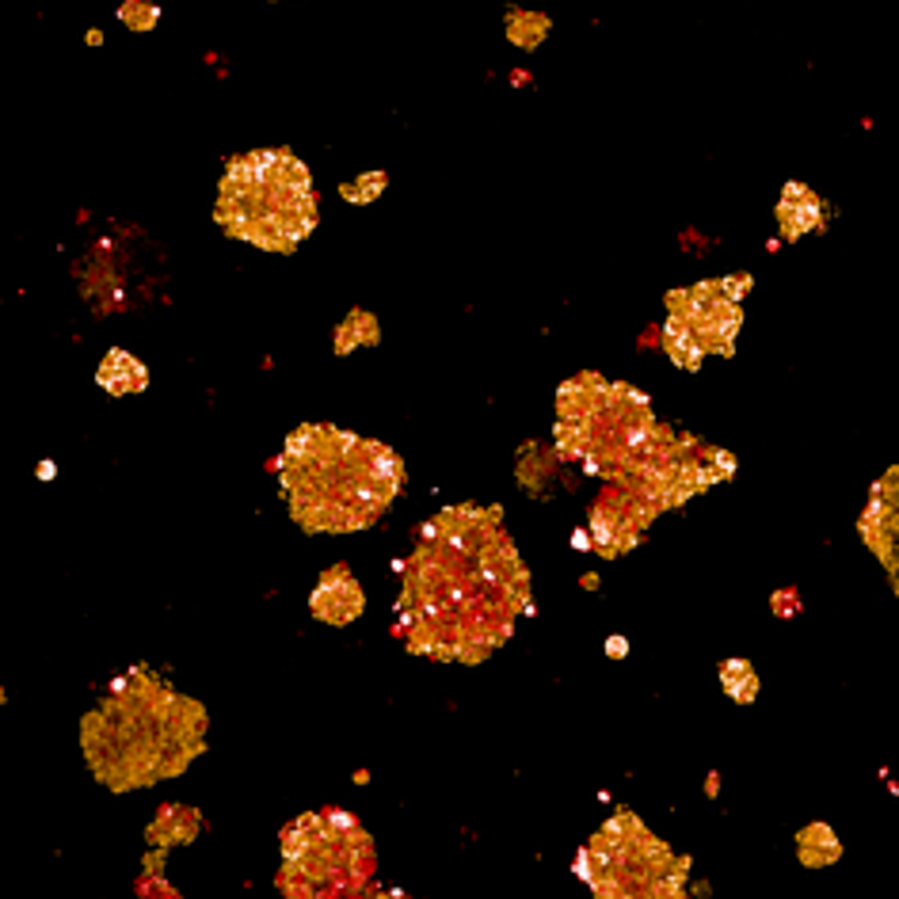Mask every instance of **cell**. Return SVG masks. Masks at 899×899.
Masks as SVG:
<instances>
[{
	"mask_svg": "<svg viewBox=\"0 0 899 899\" xmlns=\"http://www.w3.org/2000/svg\"><path fill=\"white\" fill-rule=\"evenodd\" d=\"M500 507H446L423 526V545L405 565L400 629L415 655L480 663L530 610V572L500 530Z\"/></svg>",
	"mask_w": 899,
	"mask_h": 899,
	"instance_id": "1",
	"label": "cell"
},
{
	"mask_svg": "<svg viewBox=\"0 0 899 899\" xmlns=\"http://www.w3.org/2000/svg\"><path fill=\"white\" fill-rule=\"evenodd\" d=\"M206 713L180 698L146 667L111 682L107 698L85 717V754L111 789H146L175 778L202 751Z\"/></svg>",
	"mask_w": 899,
	"mask_h": 899,
	"instance_id": "2",
	"label": "cell"
},
{
	"mask_svg": "<svg viewBox=\"0 0 899 899\" xmlns=\"http://www.w3.org/2000/svg\"><path fill=\"white\" fill-rule=\"evenodd\" d=\"M282 492L309 534L366 530L405 488V461L385 442L305 423L282 446Z\"/></svg>",
	"mask_w": 899,
	"mask_h": 899,
	"instance_id": "3",
	"label": "cell"
},
{
	"mask_svg": "<svg viewBox=\"0 0 899 899\" xmlns=\"http://www.w3.org/2000/svg\"><path fill=\"white\" fill-rule=\"evenodd\" d=\"M221 229L267 252H294L316 225V195L294 153L260 149L236 156L218 187Z\"/></svg>",
	"mask_w": 899,
	"mask_h": 899,
	"instance_id": "4",
	"label": "cell"
},
{
	"mask_svg": "<svg viewBox=\"0 0 899 899\" xmlns=\"http://www.w3.org/2000/svg\"><path fill=\"white\" fill-rule=\"evenodd\" d=\"M667 309L686 320L705 355L709 351L725 359L735 355V332L743 325V309L735 298H728L720 279H705L698 286H690V290H671Z\"/></svg>",
	"mask_w": 899,
	"mask_h": 899,
	"instance_id": "5",
	"label": "cell"
},
{
	"mask_svg": "<svg viewBox=\"0 0 899 899\" xmlns=\"http://www.w3.org/2000/svg\"><path fill=\"white\" fill-rule=\"evenodd\" d=\"M895 522H899L895 519V469H888L873 485L869 507H865V515L858 519V534L880 556V565L892 572V587H895V565H899V556H895Z\"/></svg>",
	"mask_w": 899,
	"mask_h": 899,
	"instance_id": "6",
	"label": "cell"
},
{
	"mask_svg": "<svg viewBox=\"0 0 899 899\" xmlns=\"http://www.w3.org/2000/svg\"><path fill=\"white\" fill-rule=\"evenodd\" d=\"M362 606H366L362 591H359V583H355V575H351L343 565H335V568H328L325 575H320V583L313 587V595H309L313 618L328 621V625H347V621H355V618L362 614Z\"/></svg>",
	"mask_w": 899,
	"mask_h": 899,
	"instance_id": "7",
	"label": "cell"
},
{
	"mask_svg": "<svg viewBox=\"0 0 899 899\" xmlns=\"http://www.w3.org/2000/svg\"><path fill=\"white\" fill-rule=\"evenodd\" d=\"M587 526H591L587 530L591 545H595L602 556H621V553L636 549V541H640V530L625 519V511L614 500H599L595 507H591Z\"/></svg>",
	"mask_w": 899,
	"mask_h": 899,
	"instance_id": "8",
	"label": "cell"
},
{
	"mask_svg": "<svg viewBox=\"0 0 899 899\" xmlns=\"http://www.w3.org/2000/svg\"><path fill=\"white\" fill-rule=\"evenodd\" d=\"M778 221H781L785 240H800L805 233L823 225V202L805 183H785V195L778 202Z\"/></svg>",
	"mask_w": 899,
	"mask_h": 899,
	"instance_id": "9",
	"label": "cell"
},
{
	"mask_svg": "<svg viewBox=\"0 0 899 899\" xmlns=\"http://www.w3.org/2000/svg\"><path fill=\"white\" fill-rule=\"evenodd\" d=\"M95 381H100L107 393L126 396V393H141V389H146L149 374H146V366H141L138 359H130L126 351H111V355L100 362V370H95Z\"/></svg>",
	"mask_w": 899,
	"mask_h": 899,
	"instance_id": "10",
	"label": "cell"
},
{
	"mask_svg": "<svg viewBox=\"0 0 899 899\" xmlns=\"http://www.w3.org/2000/svg\"><path fill=\"white\" fill-rule=\"evenodd\" d=\"M199 812H191L183 805H168L160 808V815L149 827V842L153 846H172V842H191L199 834Z\"/></svg>",
	"mask_w": 899,
	"mask_h": 899,
	"instance_id": "11",
	"label": "cell"
},
{
	"mask_svg": "<svg viewBox=\"0 0 899 899\" xmlns=\"http://www.w3.org/2000/svg\"><path fill=\"white\" fill-rule=\"evenodd\" d=\"M797 858L812 865V869H820V865H834L842 858V842L839 834H834L827 823H812L797 834Z\"/></svg>",
	"mask_w": 899,
	"mask_h": 899,
	"instance_id": "12",
	"label": "cell"
},
{
	"mask_svg": "<svg viewBox=\"0 0 899 899\" xmlns=\"http://www.w3.org/2000/svg\"><path fill=\"white\" fill-rule=\"evenodd\" d=\"M663 347H667V355H671V362L679 366V370H698L701 359H705V351L694 340L690 325H686L682 316H674V313L667 316V325H663Z\"/></svg>",
	"mask_w": 899,
	"mask_h": 899,
	"instance_id": "13",
	"label": "cell"
},
{
	"mask_svg": "<svg viewBox=\"0 0 899 899\" xmlns=\"http://www.w3.org/2000/svg\"><path fill=\"white\" fill-rule=\"evenodd\" d=\"M720 686H725V694L740 705H751L759 698V674H754V667L747 660H728L720 667Z\"/></svg>",
	"mask_w": 899,
	"mask_h": 899,
	"instance_id": "14",
	"label": "cell"
},
{
	"mask_svg": "<svg viewBox=\"0 0 899 899\" xmlns=\"http://www.w3.org/2000/svg\"><path fill=\"white\" fill-rule=\"evenodd\" d=\"M545 31H549V20L538 12H511L507 20V35L515 46H538L545 39Z\"/></svg>",
	"mask_w": 899,
	"mask_h": 899,
	"instance_id": "15",
	"label": "cell"
},
{
	"mask_svg": "<svg viewBox=\"0 0 899 899\" xmlns=\"http://www.w3.org/2000/svg\"><path fill=\"white\" fill-rule=\"evenodd\" d=\"M385 172H366L362 180H355V183H343V199L347 202H374L381 191H385Z\"/></svg>",
	"mask_w": 899,
	"mask_h": 899,
	"instance_id": "16",
	"label": "cell"
},
{
	"mask_svg": "<svg viewBox=\"0 0 899 899\" xmlns=\"http://www.w3.org/2000/svg\"><path fill=\"white\" fill-rule=\"evenodd\" d=\"M122 23L134 27V31H153L156 20H160V8L149 4V0H130V4H122Z\"/></svg>",
	"mask_w": 899,
	"mask_h": 899,
	"instance_id": "17",
	"label": "cell"
},
{
	"mask_svg": "<svg viewBox=\"0 0 899 899\" xmlns=\"http://www.w3.org/2000/svg\"><path fill=\"white\" fill-rule=\"evenodd\" d=\"M351 325H355V332H359V343H378L381 340V328H378V320H374V313H366V309H355L347 316Z\"/></svg>",
	"mask_w": 899,
	"mask_h": 899,
	"instance_id": "18",
	"label": "cell"
},
{
	"mask_svg": "<svg viewBox=\"0 0 899 899\" xmlns=\"http://www.w3.org/2000/svg\"><path fill=\"white\" fill-rule=\"evenodd\" d=\"M355 347H362V343H359V332H355V325H351V320H343V325L335 328V355H351Z\"/></svg>",
	"mask_w": 899,
	"mask_h": 899,
	"instance_id": "19",
	"label": "cell"
},
{
	"mask_svg": "<svg viewBox=\"0 0 899 899\" xmlns=\"http://www.w3.org/2000/svg\"><path fill=\"white\" fill-rule=\"evenodd\" d=\"M709 461H713V469L725 476V480L735 473V458L728 454V450H713V446H709Z\"/></svg>",
	"mask_w": 899,
	"mask_h": 899,
	"instance_id": "20",
	"label": "cell"
},
{
	"mask_svg": "<svg viewBox=\"0 0 899 899\" xmlns=\"http://www.w3.org/2000/svg\"><path fill=\"white\" fill-rule=\"evenodd\" d=\"M774 610H778V618H793L797 610H800V599L793 595V591H778V595H774Z\"/></svg>",
	"mask_w": 899,
	"mask_h": 899,
	"instance_id": "21",
	"label": "cell"
},
{
	"mask_svg": "<svg viewBox=\"0 0 899 899\" xmlns=\"http://www.w3.org/2000/svg\"><path fill=\"white\" fill-rule=\"evenodd\" d=\"M606 655H610V660H625V655H629V640H625V636H610L606 640Z\"/></svg>",
	"mask_w": 899,
	"mask_h": 899,
	"instance_id": "22",
	"label": "cell"
},
{
	"mask_svg": "<svg viewBox=\"0 0 899 899\" xmlns=\"http://www.w3.org/2000/svg\"><path fill=\"white\" fill-rule=\"evenodd\" d=\"M325 815H328V823H332V827H340V831H347V827H355V823H359L355 815H347V812H335V808H332V812H325Z\"/></svg>",
	"mask_w": 899,
	"mask_h": 899,
	"instance_id": "23",
	"label": "cell"
},
{
	"mask_svg": "<svg viewBox=\"0 0 899 899\" xmlns=\"http://www.w3.org/2000/svg\"><path fill=\"white\" fill-rule=\"evenodd\" d=\"M572 549H591V534H587V530H575V534H572Z\"/></svg>",
	"mask_w": 899,
	"mask_h": 899,
	"instance_id": "24",
	"label": "cell"
},
{
	"mask_svg": "<svg viewBox=\"0 0 899 899\" xmlns=\"http://www.w3.org/2000/svg\"><path fill=\"white\" fill-rule=\"evenodd\" d=\"M717 789H720V778H717V774H713V778H709V781H705V793H709V797H717Z\"/></svg>",
	"mask_w": 899,
	"mask_h": 899,
	"instance_id": "25",
	"label": "cell"
}]
</instances>
